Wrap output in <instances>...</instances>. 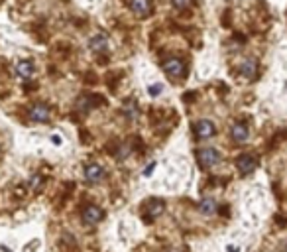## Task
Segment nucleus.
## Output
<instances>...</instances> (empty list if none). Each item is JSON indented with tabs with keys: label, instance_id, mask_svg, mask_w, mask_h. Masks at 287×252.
I'll return each mask as SVG.
<instances>
[{
	"label": "nucleus",
	"instance_id": "obj_1",
	"mask_svg": "<svg viewBox=\"0 0 287 252\" xmlns=\"http://www.w3.org/2000/svg\"><path fill=\"white\" fill-rule=\"evenodd\" d=\"M197 160H199V164H201L205 170H211V168H215V166H218V164L222 162V156H220V152L215 150V148H201V150L197 152Z\"/></svg>",
	"mask_w": 287,
	"mask_h": 252
},
{
	"label": "nucleus",
	"instance_id": "obj_2",
	"mask_svg": "<svg viewBox=\"0 0 287 252\" xmlns=\"http://www.w3.org/2000/svg\"><path fill=\"white\" fill-rule=\"evenodd\" d=\"M164 71L173 79H181V77H185L187 67L179 57H169V59L164 61Z\"/></svg>",
	"mask_w": 287,
	"mask_h": 252
},
{
	"label": "nucleus",
	"instance_id": "obj_3",
	"mask_svg": "<svg viewBox=\"0 0 287 252\" xmlns=\"http://www.w3.org/2000/svg\"><path fill=\"white\" fill-rule=\"evenodd\" d=\"M256 166H258V162H256V158L252 154H242L236 160V168H238V172L242 176H250L256 170Z\"/></svg>",
	"mask_w": 287,
	"mask_h": 252
},
{
	"label": "nucleus",
	"instance_id": "obj_4",
	"mask_svg": "<svg viewBox=\"0 0 287 252\" xmlns=\"http://www.w3.org/2000/svg\"><path fill=\"white\" fill-rule=\"evenodd\" d=\"M152 0H130V10L140 16V18H146L152 14Z\"/></svg>",
	"mask_w": 287,
	"mask_h": 252
},
{
	"label": "nucleus",
	"instance_id": "obj_5",
	"mask_svg": "<svg viewBox=\"0 0 287 252\" xmlns=\"http://www.w3.org/2000/svg\"><path fill=\"white\" fill-rule=\"evenodd\" d=\"M49 116H51V110H49V106L44 104V102H38V104H34V106L30 108V118H32L34 122H48Z\"/></svg>",
	"mask_w": 287,
	"mask_h": 252
},
{
	"label": "nucleus",
	"instance_id": "obj_6",
	"mask_svg": "<svg viewBox=\"0 0 287 252\" xmlns=\"http://www.w3.org/2000/svg\"><path fill=\"white\" fill-rule=\"evenodd\" d=\"M195 134H197V138H201V140H207V138H211L215 132H216V128H215V124L211 122V120H199L195 126Z\"/></svg>",
	"mask_w": 287,
	"mask_h": 252
},
{
	"label": "nucleus",
	"instance_id": "obj_7",
	"mask_svg": "<svg viewBox=\"0 0 287 252\" xmlns=\"http://www.w3.org/2000/svg\"><path fill=\"white\" fill-rule=\"evenodd\" d=\"M83 221L87 223V225H96V223H100V219L104 217V213H102V209L100 207H96V205H89V207H85L83 209Z\"/></svg>",
	"mask_w": 287,
	"mask_h": 252
},
{
	"label": "nucleus",
	"instance_id": "obj_8",
	"mask_svg": "<svg viewBox=\"0 0 287 252\" xmlns=\"http://www.w3.org/2000/svg\"><path fill=\"white\" fill-rule=\"evenodd\" d=\"M83 176H85V179H87L89 183H98V181L104 177V170H102L98 164H89V166H85Z\"/></svg>",
	"mask_w": 287,
	"mask_h": 252
},
{
	"label": "nucleus",
	"instance_id": "obj_9",
	"mask_svg": "<svg viewBox=\"0 0 287 252\" xmlns=\"http://www.w3.org/2000/svg\"><path fill=\"white\" fill-rule=\"evenodd\" d=\"M164 209H166V203H164L162 199H152L150 205H148L146 215H144V219H146L148 223H152L154 219H158V217L164 213Z\"/></svg>",
	"mask_w": 287,
	"mask_h": 252
},
{
	"label": "nucleus",
	"instance_id": "obj_10",
	"mask_svg": "<svg viewBox=\"0 0 287 252\" xmlns=\"http://www.w3.org/2000/svg\"><path fill=\"white\" fill-rule=\"evenodd\" d=\"M240 73H242L244 77H248V79H254L256 73H258V61L252 59V57L242 59V61H240Z\"/></svg>",
	"mask_w": 287,
	"mask_h": 252
},
{
	"label": "nucleus",
	"instance_id": "obj_11",
	"mask_svg": "<svg viewBox=\"0 0 287 252\" xmlns=\"http://www.w3.org/2000/svg\"><path fill=\"white\" fill-rule=\"evenodd\" d=\"M248 126L246 124H242V122H236L234 126H232V140L234 142H238V144H242V142H246L248 140Z\"/></svg>",
	"mask_w": 287,
	"mask_h": 252
},
{
	"label": "nucleus",
	"instance_id": "obj_12",
	"mask_svg": "<svg viewBox=\"0 0 287 252\" xmlns=\"http://www.w3.org/2000/svg\"><path fill=\"white\" fill-rule=\"evenodd\" d=\"M89 48H91L93 51H104V50L108 48V36H106V34H96L95 38H91Z\"/></svg>",
	"mask_w": 287,
	"mask_h": 252
},
{
	"label": "nucleus",
	"instance_id": "obj_13",
	"mask_svg": "<svg viewBox=\"0 0 287 252\" xmlns=\"http://www.w3.org/2000/svg\"><path fill=\"white\" fill-rule=\"evenodd\" d=\"M16 73L22 77V79H30L34 75V63L24 59V61H18L16 63Z\"/></svg>",
	"mask_w": 287,
	"mask_h": 252
},
{
	"label": "nucleus",
	"instance_id": "obj_14",
	"mask_svg": "<svg viewBox=\"0 0 287 252\" xmlns=\"http://www.w3.org/2000/svg\"><path fill=\"white\" fill-rule=\"evenodd\" d=\"M199 211H201L203 215H215V213H216V203H215V199H211V197L203 199V201L199 203Z\"/></svg>",
	"mask_w": 287,
	"mask_h": 252
},
{
	"label": "nucleus",
	"instance_id": "obj_15",
	"mask_svg": "<svg viewBox=\"0 0 287 252\" xmlns=\"http://www.w3.org/2000/svg\"><path fill=\"white\" fill-rule=\"evenodd\" d=\"M124 114H126L128 118H132V120H134V118H138V110H136V104H134V102H128V104L124 106Z\"/></svg>",
	"mask_w": 287,
	"mask_h": 252
},
{
	"label": "nucleus",
	"instance_id": "obj_16",
	"mask_svg": "<svg viewBox=\"0 0 287 252\" xmlns=\"http://www.w3.org/2000/svg\"><path fill=\"white\" fill-rule=\"evenodd\" d=\"M171 2H173V6H175L177 10H185V8H189L191 0H171Z\"/></svg>",
	"mask_w": 287,
	"mask_h": 252
},
{
	"label": "nucleus",
	"instance_id": "obj_17",
	"mask_svg": "<svg viewBox=\"0 0 287 252\" xmlns=\"http://www.w3.org/2000/svg\"><path fill=\"white\" fill-rule=\"evenodd\" d=\"M40 185H42V176H38V174H36V176L32 177V181H30V187L38 191V189H40Z\"/></svg>",
	"mask_w": 287,
	"mask_h": 252
},
{
	"label": "nucleus",
	"instance_id": "obj_18",
	"mask_svg": "<svg viewBox=\"0 0 287 252\" xmlns=\"http://www.w3.org/2000/svg\"><path fill=\"white\" fill-rule=\"evenodd\" d=\"M162 89H164L162 85H152V87H148V93H150L152 97H158V95L162 93Z\"/></svg>",
	"mask_w": 287,
	"mask_h": 252
},
{
	"label": "nucleus",
	"instance_id": "obj_19",
	"mask_svg": "<svg viewBox=\"0 0 287 252\" xmlns=\"http://www.w3.org/2000/svg\"><path fill=\"white\" fill-rule=\"evenodd\" d=\"M154 168H156V162H152L146 170H144V176H152V172H154Z\"/></svg>",
	"mask_w": 287,
	"mask_h": 252
},
{
	"label": "nucleus",
	"instance_id": "obj_20",
	"mask_svg": "<svg viewBox=\"0 0 287 252\" xmlns=\"http://www.w3.org/2000/svg\"><path fill=\"white\" fill-rule=\"evenodd\" d=\"M51 140H53V144H61V138L59 136H51Z\"/></svg>",
	"mask_w": 287,
	"mask_h": 252
},
{
	"label": "nucleus",
	"instance_id": "obj_21",
	"mask_svg": "<svg viewBox=\"0 0 287 252\" xmlns=\"http://www.w3.org/2000/svg\"><path fill=\"white\" fill-rule=\"evenodd\" d=\"M281 252H287V248H283V250H281Z\"/></svg>",
	"mask_w": 287,
	"mask_h": 252
}]
</instances>
